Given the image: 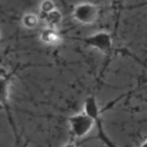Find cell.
Masks as SVG:
<instances>
[{"mask_svg": "<svg viewBox=\"0 0 147 147\" xmlns=\"http://www.w3.org/2000/svg\"><path fill=\"white\" fill-rule=\"evenodd\" d=\"M84 113L89 116L90 119H92L94 121H98L99 115H100V111H99V107L97 104V102L94 96H89L85 101H84Z\"/></svg>", "mask_w": 147, "mask_h": 147, "instance_id": "277c9868", "label": "cell"}, {"mask_svg": "<svg viewBox=\"0 0 147 147\" xmlns=\"http://www.w3.org/2000/svg\"><path fill=\"white\" fill-rule=\"evenodd\" d=\"M70 129L73 136L78 139L86 136L93 128L95 121L84 113L72 115L68 120Z\"/></svg>", "mask_w": 147, "mask_h": 147, "instance_id": "6da1fadb", "label": "cell"}, {"mask_svg": "<svg viewBox=\"0 0 147 147\" xmlns=\"http://www.w3.org/2000/svg\"><path fill=\"white\" fill-rule=\"evenodd\" d=\"M9 97V82L4 77H0V105H5Z\"/></svg>", "mask_w": 147, "mask_h": 147, "instance_id": "5b68a950", "label": "cell"}, {"mask_svg": "<svg viewBox=\"0 0 147 147\" xmlns=\"http://www.w3.org/2000/svg\"><path fill=\"white\" fill-rule=\"evenodd\" d=\"M141 147H146V143L145 142V143H144V144L142 145V146H141Z\"/></svg>", "mask_w": 147, "mask_h": 147, "instance_id": "8fae6325", "label": "cell"}, {"mask_svg": "<svg viewBox=\"0 0 147 147\" xmlns=\"http://www.w3.org/2000/svg\"><path fill=\"white\" fill-rule=\"evenodd\" d=\"M85 42L104 53H108L112 49L113 46L112 37L105 32H100L88 37L85 39Z\"/></svg>", "mask_w": 147, "mask_h": 147, "instance_id": "3957f363", "label": "cell"}, {"mask_svg": "<svg viewBox=\"0 0 147 147\" xmlns=\"http://www.w3.org/2000/svg\"><path fill=\"white\" fill-rule=\"evenodd\" d=\"M23 25L28 28H34L38 24V18L34 14H27L22 19Z\"/></svg>", "mask_w": 147, "mask_h": 147, "instance_id": "ba28073f", "label": "cell"}, {"mask_svg": "<svg viewBox=\"0 0 147 147\" xmlns=\"http://www.w3.org/2000/svg\"><path fill=\"white\" fill-rule=\"evenodd\" d=\"M53 9H55V5L52 0H44L40 4V10L46 15Z\"/></svg>", "mask_w": 147, "mask_h": 147, "instance_id": "9c48e42d", "label": "cell"}, {"mask_svg": "<svg viewBox=\"0 0 147 147\" xmlns=\"http://www.w3.org/2000/svg\"><path fill=\"white\" fill-rule=\"evenodd\" d=\"M40 39L46 43L56 44L57 42L59 41V35L53 28H49L41 32Z\"/></svg>", "mask_w": 147, "mask_h": 147, "instance_id": "8992f818", "label": "cell"}, {"mask_svg": "<svg viewBox=\"0 0 147 147\" xmlns=\"http://www.w3.org/2000/svg\"><path fill=\"white\" fill-rule=\"evenodd\" d=\"M64 147H78L74 143H68V144H66L65 146Z\"/></svg>", "mask_w": 147, "mask_h": 147, "instance_id": "30bf717a", "label": "cell"}, {"mask_svg": "<svg viewBox=\"0 0 147 147\" xmlns=\"http://www.w3.org/2000/svg\"><path fill=\"white\" fill-rule=\"evenodd\" d=\"M45 18H46V21L48 23V25L52 28V27H54V26L58 25L59 23H60V22L62 20V15L59 10L53 9L51 12L47 13L46 15Z\"/></svg>", "mask_w": 147, "mask_h": 147, "instance_id": "52a82bcc", "label": "cell"}, {"mask_svg": "<svg viewBox=\"0 0 147 147\" xmlns=\"http://www.w3.org/2000/svg\"><path fill=\"white\" fill-rule=\"evenodd\" d=\"M0 38H1V32H0Z\"/></svg>", "mask_w": 147, "mask_h": 147, "instance_id": "7c38bea8", "label": "cell"}, {"mask_svg": "<svg viewBox=\"0 0 147 147\" xmlns=\"http://www.w3.org/2000/svg\"><path fill=\"white\" fill-rule=\"evenodd\" d=\"M73 15L79 22L84 24H90L96 21L98 16V10L93 4L82 3L75 8Z\"/></svg>", "mask_w": 147, "mask_h": 147, "instance_id": "7a4b0ae2", "label": "cell"}]
</instances>
